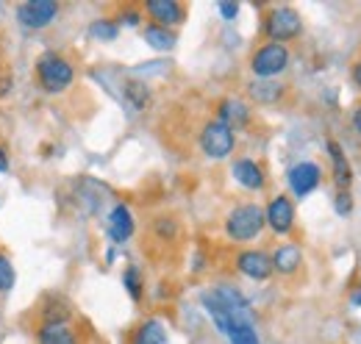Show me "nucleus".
Wrapping results in <instances>:
<instances>
[{"label": "nucleus", "mask_w": 361, "mask_h": 344, "mask_svg": "<svg viewBox=\"0 0 361 344\" xmlns=\"http://www.w3.org/2000/svg\"><path fill=\"white\" fill-rule=\"evenodd\" d=\"M37 78H39V84H42L47 94H59V92H64L67 86L73 84L75 70H73V64L64 56L47 50L37 61Z\"/></svg>", "instance_id": "obj_1"}, {"label": "nucleus", "mask_w": 361, "mask_h": 344, "mask_svg": "<svg viewBox=\"0 0 361 344\" xmlns=\"http://www.w3.org/2000/svg\"><path fill=\"white\" fill-rule=\"evenodd\" d=\"M262 228H264V211L256 203L236 206L226 219V233L233 242H250L262 233Z\"/></svg>", "instance_id": "obj_2"}, {"label": "nucleus", "mask_w": 361, "mask_h": 344, "mask_svg": "<svg viewBox=\"0 0 361 344\" xmlns=\"http://www.w3.org/2000/svg\"><path fill=\"white\" fill-rule=\"evenodd\" d=\"M286 64H289V47L278 42H264L250 59V70L262 81H272L275 75H281Z\"/></svg>", "instance_id": "obj_3"}, {"label": "nucleus", "mask_w": 361, "mask_h": 344, "mask_svg": "<svg viewBox=\"0 0 361 344\" xmlns=\"http://www.w3.org/2000/svg\"><path fill=\"white\" fill-rule=\"evenodd\" d=\"M300 31H303V20L289 6L272 8L270 14H267V20H264V34L270 37V42L283 44L289 42V39H295V37H300Z\"/></svg>", "instance_id": "obj_4"}, {"label": "nucleus", "mask_w": 361, "mask_h": 344, "mask_svg": "<svg viewBox=\"0 0 361 344\" xmlns=\"http://www.w3.org/2000/svg\"><path fill=\"white\" fill-rule=\"evenodd\" d=\"M233 145H236L233 128H228L226 123H220V120L206 123L203 130H200V147H203V153L209 159H226V156H231Z\"/></svg>", "instance_id": "obj_5"}, {"label": "nucleus", "mask_w": 361, "mask_h": 344, "mask_svg": "<svg viewBox=\"0 0 361 344\" xmlns=\"http://www.w3.org/2000/svg\"><path fill=\"white\" fill-rule=\"evenodd\" d=\"M59 14V3L56 0H28L17 8V20L23 28H31V31H39L50 25Z\"/></svg>", "instance_id": "obj_6"}, {"label": "nucleus", "mask_w": 361, "mask_h": 344, "mask_svg": "<svg viewBox=\"0 0 361 344\" xmlns=\"http://www.w3.org/2000/svg\"><path fill=\"white\" fill-rule=\"evenodd\" d=\"M264 219H267V225H270L278 236L289 233V231L295 228V203H292L286 195L272 197L270 206H267V214H264Z\"/></svg>", "instance_id": "obj_7"}, {"label": "nucleus", "mask_w": 361, "mask_h": 344, "mask_svg": "<svg viewBox=\"0 0 361 344\" xmlns=\"http://www.w3.org/2000/svg\"><path fill=\"white\" fill-rule=\"evenodd\" d=\"M236 269L253 281H267L272 275V258L264 250H245L236 256Z\"/></svg>", "instance_id": "obj_8"}, {"label": "nucleus", "mask_w": 361, "mask_h": 344, "mask_svg": "<svg viewBox=\"0 0 361 344\" xmlns=\"http://www.w3.org/2000/svg\"><path fill=\"white\" fill-rule=\"evenodd\" d=\"M319 180H322V172H319L314 161H300V164H295L289 170V186H292V192L298 197H306L309 192H314L319 186Z\"/></svg>", "instance_id": "obj_9"}, {"label": "nucleus", "mask_w": 361, "mask_h": 344, "mask_svg": "<svg viewBox=\"0 0 361 344\" xmlns=\"http://www.w3.org/2000/svg\"><path fill=\"white\" fill-rule=\"evenodd\" d=\"M145 11L156 20V25L167 28V25H178L183 20V6L176 0H147L145 3Z\"/></svg>", "instance_id": "obj_10"}, {"label": "nucleus", "mask_w": 361, "mask_h": 344, "mask_svg": "<svg viewBox=\"0 0 361 344\" xmlns=\"http://www.w3.org/2000/svg\"><path fill=\"white\" fill-rule=\"evenodd\" d=\"M106 231H109V236L114 239V242H126V239H131V233H134V216L128 211V206H114L111 209V214H109V222H106Z\"/></svg>", "instance_id": "obj_11"}, {"label": "nucleus", "mask_w": 361, "mask_h": 344, "mask_svg": "<svg viewBox=\"0 0 361 344\" xmlns=\"http://www.w3.org/2000/svg\"><path fill=\"white\" fill-rule=\"evenodd\" d=\"M272 272H281V275H292V272H298L300 269V264H303V253H300V247L298 245H292V242H286V245H281V247H275V253H272Z\"/></svg>", "instance_id": "obj_12"}, {"label": "nucleus", "mask_w": 361, "mask_h": 344, "mask_svg": "<svg viewBox=\"0 0 361 344\" xmlns=\"http://www.w3.org/2000/svg\"><path fill=\"white\" fill-rule=\"evenodd\" d=\"M233 178L239 180V186H245L250 192L264 189V172H262V167L256 161H250V159H239L233 164Z\"/></svg>", "instance_id": "obj_13"}, {"label": "nucleus", "mask_w": 361, "mask_h": 344, "mask_svg": "<svg viewBox=\"0 0 361 344\" xmlns=\"http://www.w3.org/2000/svg\"><path fill=\"white\" fill-rule=\"evenodd\" d=\"M217 114H220L217 120L226 123L228 128H231V125H247V123H250V109H247L239 97H226V100L220 103Z\"/></svg>", "instance_id": "obj_14"}, {"label": "nucleus", "mask_w": 361, "mask_h": 344, "mask_svg": "<svg viewBox=\"0 0 361 344\" xmlns=\"http://www.w3.org/2000/svg\"><path fill=\"white\" fill-rule=\"evenodd\" d=\"M131 344H170L167 328L159 319H145L131 336Z\"/></svg>", "instance_id": "obj_15"}, {"label": "nucleus", "mask_w": 361, "mask_h": 344, "mask_svg": "<svg viewBox=\"0 0 361 344\" xmlns=\"http://www.w3.org/2000/svg\"><path fill=\"white\" fill-rule=\"evenodd\" d=\"M39 344H78V336L67 322H45L37 333Z\"/></svg>", "instance_id": "obj_16"}, {"label": "nucleus", "mask_w": 361, "mask_h": 344, "mask_svg": "<svg viewBox=\"0 0 361 344\" xmlns=\"http://www.w3.org/2000/svg\"><path fill=\"white\" fill-rule=\"evenodd\" d=\"M328 153H331V161H334V180L339 189H348L350 180H353V172H350V164L342 153V147L336 142H328Z\"/></svg>", "instance_id": "obj_17"}, {"label": "nucleus", "mask_w": 361, "mask_h": 344, "mask_svg": "<svg viewBox=\"0 0 361 344\" xmlns=\"http://www.w3.org/2000/svg\"><path fill=\"white\" fill-rule=\"evenodd\" d=\"M145 42L150 44L153 50H173L176 42H178V37H176V31H170V28L147 25V28H145Z\"/></svg>", "instance_id": "obj_18"}, {"label": "nucleus", "mask_w": 361, "mask_h": 344, "mask_svg": "<svg viewBox=\"0 0 361 344\" xmlns=\"http://www.w3.org/2000/svg\"><path fill=\"white\" fill-rule=\"evenodd\" d=\"M281 92H283V86L275 84V81H262V78H256V81L250 84V97L259 100V103H275V100L281 97Z\"/></svg>", "instance_id": "obj_19"}, {"label": "nucleus", "mask_w": 361, "mask_h": 344, "mask_svg": "<svg viewBox=\"0 0 361 344\" xmlns=\"http://www.w3.org/2000/svg\"><path fill=\"white\" fill-rule=\"evenodd\" d=\"M228 342L231 344H262L253 325H233V328L228 331Z\"/></svg>", "instance_id": "obj_20"}, {"label": "nucleus", "mask_w": 361, "mask_h": 344, "mask_svg": "<svg viewBox=\"0 0 361 344\" xmlns=\"http://www.w3.org/2000/svg\"><path fill=\"white\" fill-rule=\"evenodd\" d=\"M117 23L114 20H94L90 25V34L94 39H100V42H111L114 37H117Z\"/></svg>", "instance_id": "obj_21"}, {"label": "nucleus", "mask_w": 361, "mask_h": 344, "mask_svg": "<svg viewBox=\"0 0 361 344\" xmlns=\"http://www.w3.org/2000/svg\"><path fill=\"white\" fill-rule=\"evenodd\" d=\"M126 89V100L131 103V109H142L147 103V86L139 84V81H128L123 86Z\"/></svg>", "instance_id": "obj_22"}, {"label": "nucleus", "mask_w": 361, "mask_h": 344, "mask_svg": "<svg viewBox=\"0 0 361 344\" xmlns=\"http://www.w3.org/2000/svg\"><path fill=\"white\" fill-rule=\"evenodd\" d=\"M14 281H17L14 264L0 253V292H11V289H14Z\"/></svg>", "instance_id": "obj_23"}, {"label": "nucleus", "mask_w": 361, "mask_h": 344, "mask_svg": "<svg viewBox=\"0 0 361 344\" xmlns=\"http://www.w3.org/2000/svg\"><path fill=\"white\" fill-rule=\"evenodd\" d=\"M123 283H126V289H128V295H131L134 300L142 297V278H139V269H136V266H128V269H126Z\"/></svg>", "instance_id": "obj_24"}, {"label": "nucleus", "mask_w": 361, "mask_h": 344, "mask_svg": "<svg viewBox=\"0 0 361 344\" xmlns=\"http://www.w3.org/2000/svg\"><path fill=\"white\" fill-rule=\"evenodd\" d=\"M334 209H336V214L348 216L353 211V195H350L348 189H339V195H336V200H334Z\"/></svg>", "instance_id": "obj_25"}, {"label": "nucleus", "mask_w": 361, "mask_h": 344, "mask_svg": "<svg viewBox=\"0 0 361 344\" xmlns=\"http://www.w3.org/2000/svg\"><path fill=\"white\" fill-rule=\"evenodd\" d=\"M120 25H126V28H136V25H142V14L134 11V8L120 11V17H117V28H120Z\"/></svg>", "instance_id": "obj_26"}, {"label": "nucleus", "mask_w": 361, "mask_h": 344, "mask_svg": "<svg viewBox=\"0 0 361 344\" xmlns=\"http://www.w3.org/2000/svg\"><path fill=\"white\" fill-rule=\"evenodd\" d=\"M176 231H178L176 219H159V222H156V233H159V236H164V239H173V236H176Z\"/></svg>", "instance_id": "obj_27"}, {"label": "nucleus", "mask_w": 361, "mask_h": 344, "mask_svg": "<svg viewBox=\"0 0 361 344\" xmlns=\"http://www.w3.org/2000/svg\"><path fill=\"white\" fill-rule=\"evenodd\" d=\"M220 14H223L226 20H233V17L239 14V6H236L233 0H223V3H220Z\"/></svg>", "instance_id": "obj_28"}, {"label": "nucleus", "mask_w": 361, "mask_h": 344, "mask_svg": "<svg viewBox=\"0 0 361 344\" xmlns=\"http://www.w3.org/2000/svg\"><path fill=\"white\" fill-rule=\"evenodd\" d=\"M353 128H356V133H361V106L353 111Z\"/></svg>", "instance_id": "obj_29"}, {"label": "nucleus", "mask_w": 361, "mask_h": 344, "mask_svg": "<svg viewBox=\"0 0 361 344\" xmlns=\"http://www.w3.org/2000/svg\"><path fill=\"white\" fill-rule=\"evenodd\" d=\"M8 170V159H6V150L0 147V172H6Z\"/></svg>", "instance_id": "obj_30"}, {"label": "nucleus", "mask_w": 361, "mask_h": 344, "mask_svg": "<svg viewBox=\"0 0 361 344\" xmlns=\"http://www.w3.org/2000/svg\"><path fill=\"white\" fill-rule=\"evenodd\" d=\"M353 81H356V86L361 89V61L356 64V67H353Z\"/></svg>", "instance_id": "obj_31"}, {"label": "nucleus", "mask_w": 361, "mask_h": 344, "mask_svg": "<svg viewBox=\"0 0 361 344\" xmlns=\"http://www.w3.org/2000/svg\"><path fill=\"white\" fill-rule=\"evenodd\" d=\"M350 300H353V305H361V289L356 292V295H353V297H350Z\"/></svg>", "instance_id": "obj_32"}]
</instances>
